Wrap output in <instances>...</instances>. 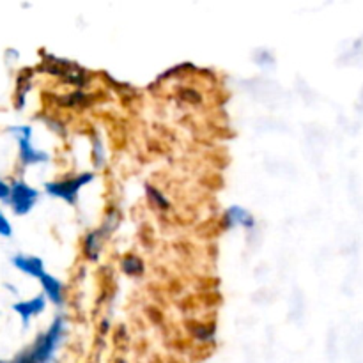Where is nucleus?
I'll use <instances>...</instances> for the list:
<instances>
[{
    "mask_svg": "<svg viewBox=\"0 0 363 363\" xmlns=\"http://www.w3.org/2000/svg\"><path fill=\"white\" fill-rule=\"evenodd\" d=\"M64 333V321L62 318H57L52 323L50 330L43 335H39L35 339V342L32 344L28 350H25L23 353L18 354L13 362L7 363H50L52 362L53 353H55L57 346L60 344Z\"/></svg>",
    "mask_w": 363,
    "mask_h": 363,
    "instance_id": "f257e3e1",
    "label": "nucleus"
},
{
    "mask_svg": "<svg viewBox=\"0 0 363 363\" xmlns=\"http://www.w3.org/2000/svg\"><path fill=\"white\" fill-rule=\"evenodd\" d=\"M94 179L91 172H84L77 177H71V179H64V181H57V183H46V194L53 195V197L64 199L66 202H71L74 204L78 197V191L80 188H84L85 184L91 183Z\"/></svg>",
    "mask_w": 363,
    "mask_h": 363,
    "instance_id": "f03ea898",
    "label": "nucleus"
},
{
    "mask_svg": "<svg viewBox=\"0 0 363 363\" xmlns=\"http://www.w3.org/2000/svg\"><path fill=\"white\" fill-rule=\"evenodd\" d=\"M39 191L34 188L28 186L23 181H14L11 184V195H9V204L16 215H27L34 204L38 202Z\"/></svg>",
    "mask_w": 363,
    "mask_h": 363,
    "instance_id": "7ed1b4c3",
    "label": "nucleus"
},
{
    "mask_svg": "<svg viewBox=\"0 0 363 363\" xmlns=\"http://www.w3.org/2000/svg\"><path fill=\"white\" fill-rule=\"evenodd\" d=\"M13 133L18 135V145H20V158L25 165H34V163L48 162L50 156L46 152L38 151L30 145V135L32 130L28 126H16L11 128Z\"/></svg>",
    "mask_w": 363,
    "mask_h": 363,
    "instance_id": "20e7f679",
    "label": "nucleus"
},
{
    "mask_svg": "<svg viewBox=\"0 0 363 363\" xmlns=\"http://www.w3.org/2000/svg\"><path fill=\"white\" fill-rule=\"evenodd\" d=\"M45 307H46L45 296H43V294H39V296L32 298V300H28V301H20V303H14L13 311L20 315L23 326H27L28 321H30V318L41 314V312L45 311Z\"/></svg>",
    "mask_w": 363,
    "mask_h": 363,
    "instance_id": "39448f33",
    "label": "nucleus"
},
{
    "mask_svg": "<svg viewBox=\"0 0 363 363\" xmlns=\"http://www.w3.org/2000/svg\"><path fill=\"white\" fill-rule=\"evenodd\" d=\"M13 264L16 266L20 272L27 273V275L35 277V279H41L45 275V264L39 257L34 255H14Z\"/></svg>",
    "mask_w": 363,
    "mask_h": 363,
    "instance_id": "423d86ee",
    "label": "nucleus"
},
{
    "mask_svg": "<svg viewBox=\"0 0 363 363\" xmlns=\"http://www.w3.org/2000/svg\"><path fill=\"white\" fill-rule=\"evenodd\" d=\"M41 286L43 289H45V294L50 298V301L55 305H62L64 303V286L59 282V280L55 279V277L48 275V273H45V275L41 277Z\"/></svg>",
    "mask_w": 363,
    "mask_h": 363,
    "instance_id": "0eeeda50",
    "label": "nucleus"
},
{
    "mask_svg": "<svg viewBox=\"0 0 363 363\" xmlns=\"http://www.w3.org/2000/svg\"><path fill=\"white\" fill-rule=\"evenodd\" d=\"M225 220L229 227L240 223V225H243L245 229H252V227L255 225L254 216H252L248 211H245L243 208H238V206H234V208H230L229 211L225 213Z\"/></svg>",
    "mask_w": 363,
    "mask_h": 363,
    "instance_id": "6e6552de",
    "label": "nucleus"
},
{
    "mask_svg": "<svg viewBox=\"0 0 363 363\" xmlns=\"http://www.w3.org/2000/svg\"><path fill=\"white\" fill-rule=\"evenodd\" d=\"M123 272L128 273V275H142L144 272V264L138 257L135 255H126L123 259Z\"/></svg>",
    "mask_w": 363,
    "mask_h": 363,
    "instance_id": "1a4fd4ad",
    "label": "nucleus"
},
{
    "mask_svg": "<svg viewBox=\"0 0 363 363\" xmlns=\"http://www.w3.org/2000/svg\"><path fill=\"white\" fill-rule=\"evenodd\" d=\"M11 234H13V229H11V223L7 222V218L2 215V211H0V236L9 238Z\"/></svg>",
    "mask_w": 363,
    "mask_h": 363,
    "instance_id": "9d476101",
    "label": "nucleus"
},
{
    "mask_svg": "<svg viewBox=\"0 0 363 363\" xmlns=\"http://www.w3.org/2000/svg\"><path fill=\"white\" fill-rule=\"evenodd\" d=\"M9 195H11V186L0 179V201H9Z\"/></svg>",
    "mask_w": 363,
    "mask_h": 363,
    "instance_id": "9b49d317",
    "label": "nucleus"
},
{
    "mask_svg": "<svg viewBox=\"0 0 363 363\" xmlns=\"http://www.w3.org/2000/svg\"><path fill=\"white\" fill-rule=\"evenodd\" d=\"M149 194H151L152 197H155V201L158 202V204L162 206V208H167V206H169V202H167L165 199H163L162 194H158V190H155V188H152V190H151V188H149Z\"/></svg>",
    "mask_w": 363,
    "mask_h": 363,
    "instance_id": "f8f14e48",
    "label": "nucleus"
},
{
    "mask_svg": "<svg viewBox=\"0 0 363 363\" xmlns=\"http://www.w3.org/2000/svg\"><path fill=\"white\" fill-rule=\"evenodd\" d=\"M0 363H7V362H2V360H0Z\"/></svg>",
    "mask_w": 363,
    "mask_h": 363,
    "instance_id": "ddd939ff",
    "label": "nucleus"
}]
</instances>
